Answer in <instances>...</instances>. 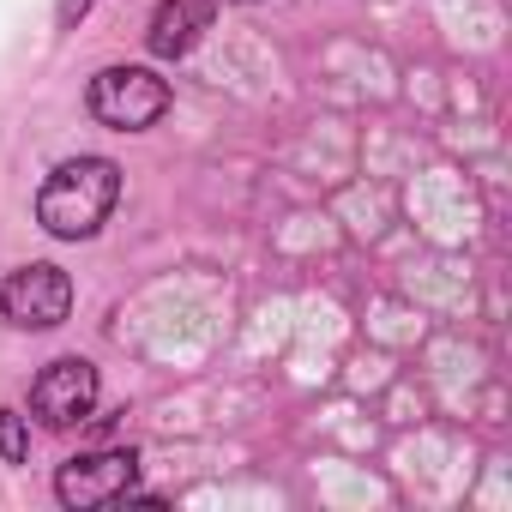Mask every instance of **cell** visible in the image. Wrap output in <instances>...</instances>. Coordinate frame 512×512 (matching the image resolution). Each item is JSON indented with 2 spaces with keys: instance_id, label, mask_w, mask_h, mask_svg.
Returning a JSON list of instances; mask_svg holds the SVG:
<instances>
[{
  "instance_id": "cell-1",
  "label": "cell",
  "mask_w": 512,
  "mask_h": 512,
  "mask_svg": "<svg viewBox=\"0 0 512 512\" xmlns=\"http://www.w3.org/2000/svg\"><path fill=\"white\" fill-rule=\"evenodd\" d=\"M121 199V169L109 157H67L37 187V223L55 241H91Z\"/></svg>"
},
{
  "instance_id": "cell-2",
  "label": "cell",
  "mask_w": 512,
  "mask_h": 512,
  "mask_svg": "<svg viewBox=\"0 0 512 512\" xmlns=\"http://www.w3.org/2000/svg\"><path fill=\"white\" fill-rule=\"evenodd\" d=\"M85 109L109 133H145L169 115V79H157L151 67H103L85 91Z\"/></svg>"
},
{
  "instance_id": "cell-3",
  "label": "cell",
  "mask_w": 512,
  "mask_h": 512,
  "mask_svg": "<svg viewBox=\"0 0 512 512\" xmlns=\"http://www.w3.org/2000/svg\"><path fill=\"white\" fill-rule=\"evenodd\" d=\"M139 482V458L133 446H103V452H79L55 470V500L73 506V512H91V506H115L127 500Z\"/></svg>"
},
{
  "instance_id": "cell-4",
  "label": "cell",
  "mask_w": 512,
  "mask_h": 512,
  "mask_svg": "<svg viewBox=\"0 0 512 512\" xmlns=\"http://www.w3.org/2000/svg\"><path fill=\"white\" fill-rule=\"evenodd\" d=\"M67 314H73V278L49 260L19 266L0 284V320L19 326V332H55Z\"/></svg>"
},
{
  "instance_id": "cell-5",
  "label": "cell",
  "mask_w": 512,
  "mask_h": 512,
  "mask_svg": "<svg viewBox=\"0 0 512 512\" xmlns=\"http://www.w3.org/2000/svg\"><path fill=\"white\" fill-rule=\"evenodd\" d=\"M97 392H103L97 368H91L85 356H61V362H49V368L31 380V416H37L43 428H79V422H91Z\"/></svg>"
},
{
  "instance_id": "cell-6",
  "label": "cell",
  "mask_w": 512,
  "mask_h": 512,
  "mask_svg": "<svg viewBox=\"0 0 512 512\" xmlns=\"http://www.w3.org/2000/svg\"><path fill=\"white\" fill-rule=\"evenodd\" d=\"M199 31H211V0H157V13L145 25V49L157 61H181Z\"/></svg>"
},
{
  "instance_id": "cell-7",
  "label": "cell",
  "mask_w": 512,
  "mask_h": 512,
  "mask_svg": "<svg viewBox=\"0 0 512 512\" xmlns=\"http://www.w3.org/2000/svg\"><path fill=\"white\" fill-rule=\"evenodd\" d=\"M0 458H7V464H25V458H31V428H25V410H0Z\"/></svg>"
},
{
  "instance_id": "cell-8",
  "label": "cell",
  "mask_w": 512,
  "mask_h": 512,
  "mask_svg": "<svg viewBox=\"0 0 512 512\" xmlns=\"http://www.w3.org/2000/svg\"><path fill=\"white\" fill-rule=\"evenodd\" d=\"M91 7H97V0H61V7H55V25H61V31H73Z\"/></svg>"
},
{
  "instance_id": "cell-9",
  "label": "cell",
  "mask_w": 512,
  "mask_h": 512,
  "mask_svg": "<svg viewBox=\"0 0 512 512\" xmlns=\"http://www.w3.org/2000/svg\"><path fill=\"white\" fill-rule=\"evenodd\" d=\"M241 7H253V0H241Z\"/></svg>"
}]
</instances>
